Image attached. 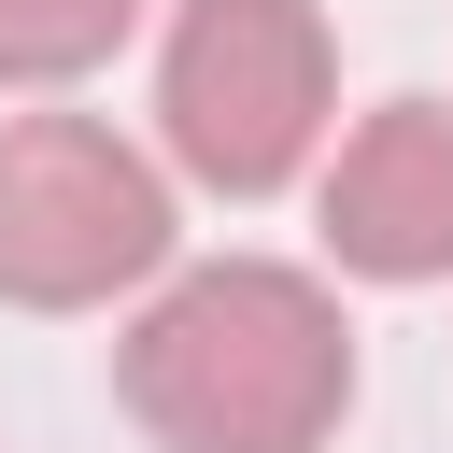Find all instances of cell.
Segmentation results:
<instances>
[{
  "label": "cell",
  "instance_id": "obj_1",
  "mask_svg": "<svg viewBox=\"0 0 453 453\" xmlns=\"http://www.w3.org/2000/svg\"><path fill=\"white\" fill-rule=\"evenodd\" d=\"M113 382L170 453H326L354 411V326L311 269L212 255L156 283V311L113 340Z\"/></svg>",
  "mask_w": 453,
  "mask_h": 453
},
{
  "label": "cell",
  "instance_id": "obj_2",
  "mask_svg": "<svg viewBox=\"0 0 453 453\" xmlns=\"http://www.w3.org/2000/svg\"><path fill=\"white\" fill-rule=\"evenodd\" d=\"M156 142L212 198H269L326 142V14L311 0H184L156 57Z\"/></svg>",
  "mask_w": 453,
  "mask_h": 453
},
{
  "label": "cell",
  "instance_id": "obj_3",
  "mask_svg": "<svg viewBox=\"0 0 453 453\" xmlns=\"http://www.w3.org/2000/svg\"><path fill=\"white\" fill-rule=\"evenodd\" d=\"M156 269H170V170L113 142L99 113H14L0 127V297L99 311Z\"/></svg>",
  "mask_w": 453,
  "mask_h": 453
},
{
  "label": "cell",
  "instance_id": "obj_4",
  "mask_svg": "<svg viewBox=\"0 0 453 453\" xmlns=\"http://www.w3.org/2000/svg\"><path fill=\"white\" fill-rule=\"evenodd\" d=\"M326 255L354 283H439L453 269V99H382L311 184Z\"/></svg>",
  "mask_w": 453,
  "mask_h": 453
},
{
  "label": "cell",
  "instance_id": "obj_5",
  "mask_svg": "<svg viewBox=\"0 0 453 453\" xmlns=\"http://www.w3.org/2000/svg\"><path fill=\"white\" fill-rule=\"evenodd\" d=\"M127 28L142 0H0V85H85Z\"/></svg>",
  "mask_w": 453,
  "mask_h": 453
}]
</instances>
